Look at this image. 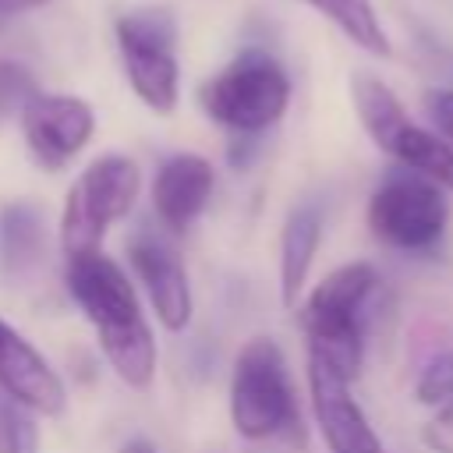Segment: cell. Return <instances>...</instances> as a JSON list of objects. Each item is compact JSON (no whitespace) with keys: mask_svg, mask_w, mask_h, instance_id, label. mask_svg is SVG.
<instances>
[{"mask_svg":"<svg viewBox=\"0 0 453 453\" xmlns=\"http://www.w3.org/2000/svg\"><path fill=\"white\" fill-rule=\"evenodd\" d=\"M32 92H39L32 71L25 64H18V60H0V127L14 113H21V106L28 103Z\"/></svg>","mask_w":453,"mask_h":453,"instance_id":"20","label":"cell"},{"mask_svg":"<svg viewBox=\"0 0 453 453\" xmlns=\"http://www.w3.org/2000/svg\"><path fill=\"white\" fill-rule=\"evenodd\" d=\"M127 262L138 276V283L149 294V304L163 329L184 333L195 315V297L188 283V269L177 255V248L159 234H134L127 244Z\"/></svg>","mask_w":453,"mask_h":453,"instance_id":"9","label":"cell"},{"mask_svg":"<svg viewBox=\"0 0 453 453\" xmlns=\"http://www.w3.org/2000/svg\"><path fill=\"white\" fill-rule=\"evenodd\" d=\"M0 453H39L35 414L0 393Z\"/></svg>","mask_w":453,"mask_h":453,"instance_id":"18","label":"cell"},{"mask_svg":"<svg viewBox=\"0 0 453 453\" xmlns=\"http://www.w3.org/2000/svg\"><path fill=\"white\" fill-rule=\"evenodd\" d=\"M386 156H393L403 170L439 184L442 191H453V142H446L442 134L407 120L400 134L389 142Z\"/></svg>","mask_w":453,"mask_h":453,"instance_id":"16","label":"cell"},{"mask_svg":"<svg viewBox=\"0 0 453 453\" xmlns=\"http://www.w3.org/2000/svg\"><path fill=\"white\" fill-rule=\"evenodd\" d=\"M64 287L96 329V340L131 389H149L156 379V336L142 315L134 283L103 248L64 258Z\"/></svg>","mask_w":453,"mask_h":453,"instance_id":"1","label":"cell"},{"mask_svg":"<svg viewBox=\"0 0 453 453\" xmlns=\"http://www.w3.org/2000/svg\"><path fill=\"white\" fill-rule=\"evenodd\" d=\"M216 170L198 152H173L152 177V212L166 234H184L209 205Z\"/></svg>","mask_w":453,"mask_h":453,"instance_id":"12","label":"cell"},{"mask_svg":"<svg viewBox=\"0 0 453 453\" xmlns=\"http://www.w3.org/2000/svg\"><path fill=\"white\" fill-rule=\"evenodd\" d=\"M46 0H0V18H11V14H21V11H32V7H42Z\"/></svg>","mask_w":453,"mask_h":453,"instance_id":"23","label":"cell"},{"mask_svg":"<svg viewBox=\"0 0 453 453\" xmlns=\"http://www.w3.org/2000/svg\"><path fill=\"white\" fill-rule=\"evenodd\" d=\"M142 191V170L131 156L106 152L92 159L67 188L60 209V251L64 258L103 248L110 223L124 219Z\"/></svg>","mask_w":453,"mask_h":453,"instance_id":"5","label":"cell"},{"mask_svg":"<svg viewBox=\"0 0 453 453\" xmlns=\"http://www.w3.org/2000/svg\"><path fill=\"white\" fill-rule=\"evenodd\" d=\"M117 453H159V449H156L149 439H131V442H124Z\"/></svg>","mask_w":453,"mask_h":453,"instance_id":"24","label":"cell"},{"mask_svg":"<svg viewBox=\"0 0 453 453\" xmlns=\"http://www.w3.org/2000/svg\"><path fill=\"white\" fill-rule=\"evenodd\" d=\"M350 103H354V113H357L365 134H368L382 152H386L389 142L400 134V127L411 120L407 110H403V103L396 99V92H393L382 78H375L372 71H357V74L350 78Z\"/></svg>","mask_w":453,"mask_h":453,"instance_id":"15","label":"cell"},{"mask_svg":"<svg viewBox=\"0 0 453 453\" xmlns=\"http://www.w3.org/2000/svg\"><path fill=\"white\" fill-rule=\"evenodd\" d=\"M319 244H322V205L319 202L294 205L280 234V301L287 308H297V297L308 283Z\"/></svg>","mask_w":453,"mask_h":453,"instance_id":"13","label":"cell"},{"mask_svg":"<svg viewBox=\"0 0 453 453\" xmlns=\"http://www.w3.org/2000/svg\"><path fill=\"white\" fill-rule=\"evenodd\" d=\"M449 223L446 191L411 170H393L368 198L372 237L403 255H428L442 244Z\"/></svg>","mask_w":453,"mask_h":453,"instance_id":"7","label":"cell"},{"mask_svg":"<svg viewBox=\"0 0 453 453\" xmlns=\"http://www.w3.org/2000/svg\"><path fill=\"white\" fill-rule=\"evenodd\" d=\"M425 113L439 127L435 134L453 142V88H428L425 92Z\"/></svg>","mask_w":453,"mask_h":453,"instance_id":"22","label":"cell"},{"mask_svg":"<svg viewBox=\"0 0 453 453\" xmlns=\"http://www.w3.org/2000/svg\"><path fill=\"white\" fill-rule=\"evenodd\" d=\"M308 7H315L326 21H333L357 50L372 53V57H389V35L372 7V0H304Z\"/></svg>","mask_w":453,"mask_h":453,"instance_id":"17","label":"cell"},{"mask_svg":"<svg viewBox=\"0 0 453 453\" xmlns=\"http://www.w3.org/2000/svg\"><path fill=\"white\" fill-rule=\"evenodd\" d=\"M379 290L372 262H347L333 269L301 304L297 326L308 343V361L322 365L343 382H354L365 361V308Z\"/></svg>","mask_w":453,"mask_h":453,"instance_id":"2","label":"cell"},{"mask_svg":"<svg viewBox=\"0 0 453 453\" xmlns=\"http://www.w3.org/2000/svg\"><path fill=\"white\" fill-rule=\"evenodd\" d=\"M21 134L42 170H64L96 134V110L81 96L32 92L21 106Z\"/></svg>","mask_w":453,"mask_h":453,"instance_id":"8","label":"cell"},{"mask_svg":"<svg viewBox=\"0 0 453 453\" xmlns=\"http://www.w3.org/2000/svg\"><path fill=\"white\" fill-rule=\"evenodd\" d=\"M113 35L131 92L152 113H173L180 99L177 18L166 7H134L113 21Z\"/></svg>","mask_w":453,"mask_h":453,"instance_id":"6","label":"cell"},{"mask_svg":"<svg viewBox=\"0 0 453 453\" xmlns=\"http://www.w3.org/2000/svg\"><path fill=\"white\" fill-rule=\"evenodd\" d=\"M414 396L425 407H439V403L453 400V347H446L425 361V368L414 382Z\"/></svg>","mask_w":453,"mask_h":453,"instance_id":"19","label":"cell"},{"mask_svg":"<svg viewBox=\"0 0 453 453\" xmlns=\"http://www.w3.org/2000/svg\"><path fill=\"white\" fill-rule=\"evenodd\" d=\"M230 425L248 442L301 432V411H297L290 368L280 343L269 336H251L234 357Z\"/></svg>","mask_w":453,"mask_h":453,"instance_id":"3","label":"cell"},{"mask_svg":"<svg viewBox=\"0 0 453 453\" xmlns=\"http://www.w3.org/2000/svg\"><path fill=\"white\" fill-rule=\"evenodd\" d=\"M198 103L209 120L223 124L234 134H262L290 106V78L283 64L258 46L241 50L216 78L198 92Z\"/></svg>","mask_w":453,"mask_h":453,"instance_id":"4","label":"cell"},{"mask_svg":"<svg viewBox=\"0 0 453 453\" xmlns=\"http://www.w3.org/2000/svg\"><path fill=\"white\" fill-rule=\"evenodd\" d=\"M46 258V209L14 198L0 209V273L4 276H28Z\"/></svg>","mask_w":453,"mask_h":453,"instance_id":"14","label":"cell"},{"mask_svg":"<svg viewBox=\"0 0 453 453\" xmlns=\"http://www.w3.org/2000/svg\"><path fill=\"white\" fill-rule=\"evenodd\" d=\"M308 400L329 453H386L365 407L350 396V382L308 361Z\"/></svg>","mask_w":453,"mask_h":453,"instance_id":"11","label":"cell"},{"mask_svg":"<svg viewBox=\"0 0 453 453\" xmlns=\"http://www.w3.org/2000/svg\"><path fill=\"white\" fill-rule=\"evenodd\" d=\"M421 435H425V442L435 453H453V400H446V403L435 407V414L428 418V425H425Z\"/></svg>","mask_w":453,"mask_h":453,"instance_id":"21","label":"cell"},{"mask_svg":"<svg viewBox=\"0 0 453 453\" xmlns=\"http://www.w3.org/2000/svg\"><path fill=\"white\" fill-rule=\"evenodd\" d=\"M0 393L42 418H57L67 407V389L57 368L7 319H0Z\"/></svg>","mask_w":453,"mask_h":453,"instance_id":"10","label":"cell"}]
</instances>
